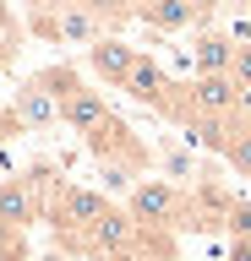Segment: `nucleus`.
Masks as SVG:
<instances>
[{
	"label": "nucleus",
	"instance_id": "ddd939ff",
	"mask_svg": "<svg viewBox=\"0 0 251 261\" xmlns=\"http://www.w3.org/2000/svg\"><path fill=\"white\" fill-rule=\"evenodd\" d=\"M218 158L230 163L240 179H251V120H235V125H230V142H224Z\"/></svg>",
	"mask_w": 251,
	"mask_h": 261
},
{
	"label": "nucleus",
	"instance_id": "423d86ee",
	"mask_svg": "<svg viewBox=\"0 0 251 261\" xmlns=\"http://www.w3.org/2000/svg\"><path fill=\"white\" fill-rule=\"evenodd\" d=\"M120 93H131L136 103H148V109H169V98H175V82L164 76V65L153 60V55H136L131 76H126V87Z\"/></svg>",
	"mask_w": 251,
	"mask_h": 261
},
{
	"label": "nucleus",
	"instance_id": "6e6552de",
	"mask_svg": "<svg viewBox=\"0 0 251 261\" xmlns=\"http://www.w3.org/2000/svg\"><path fill=\"white\" fill-rule=\"evenodd\" d=\"M131 11H136V22H148L153 33H186V28L202 22L191 0H131Z\"/></svg>",
	"mask_w": 251,
	"mask_h": 261
},
{
	"label": "nucleus",
	"instance_id": "a211bd4d",
	"mask_svg": "<svg viewBox=\"0 0 251 261\" xmlns=\"http://www.w3.org/2000/svg\"><path fill=\"white\" fill-rule=\"evenodd\" d=\"M251 0H218V11H246Z\"/></svg>",
	"mask_w": 251,
	"mask_h": 261
},
{
	"label": "nucleus",
	"instance_id": "dca6fc26",
	"mask_svg": "<svg viewBox=\"0 0 251 261\" xmlns=\"http://www.w3.org/2000/svg\"><path fill=\"white\" fill-rule=\"evenodd\" d=\"M191 6H197V16H202V22H208V16L218 11V0H191Z\"/></svg>",
	"mask_w": 251,
	"mask_h": 261
},
{
	"label": "nucleus",
	"instance_id": "f03ea898",
	"mask_svg": "<svg viewBox=\"0 0 251 261\" xmlns=\"http://www.w3.org/2000/svg\"><path fill=\"white\" fill-rule=\"evenodd\" d=\"M126 212H131V223L142 228V234H153V228H186L180 212H186V196L175 179H136L131 196H126Z\"/></svg>",
	"mask_w": 251,
	"mask_h": 261
},
{
	"label": "nucleus",
	"instance_id": "6ab92c4d",
	"mask_svg": "<svg viewBox=\"0 0 251 261\" xmlns=\"http://www.w3.org/2000/svg\"><path fill=\"white\" fill-rule=\"evenodd\" d=\"M246 11H251V6H246Z\"/></svg>",
	"mask_w": 251,
	"mask_h": 261
},
{
	"label": "nucleus",
	"instance_id": "f257e3e1",
	"mask_svg": "<svg viewBox=\"0 0 251 261\" xmlns=\"http://www.w3.org/2000/svg\"><path fill=\"white\" fill-rule=\"evenodd\" d=\"M126 16H136L131 0H55V6L33 11V33H44L55 44H99Z\"/></svg>",
	"mask_w": 251,
	"mask_h": 261
},
{
	"label": "nucleus",
	"instance_id": "9d476101",
	"mask_svg": "<svg viewBox=\"0 0 251 261\" xmlns=\"http://www.w3.org/2000/svg\"><path fill=\"white\" fill-rule=\"evenodd\" d=\"M11 109H17L22 125H55V120H60V103H55V93L38 76H28L17 87V103H11Z\"/></svg>",
	"mask_w": 251,
	"mask_h": 261
},
{
	"label": "nucleus",
	"instance_id": "4468645a",
	"mask_svg": "<svg viewBox=\"0 0 251 261\" xmlns=\"http://www.w3.org/2000/svg\"><path fill=\"white\" fill-rule=\"evenodd\" d=\"M224 228H230L235 240H251V201H230L224 207Z\"/></svg>",
	"mask_w": 251,
	"mask_h": 261
},
{
	"label": "nucleus",
	"instance_id": "39448f33",
	"mask_svg": "<svg viewBox=\"0 0 251 261\" xmlns=\"http://www.w3.org/2000/svg\"><path fill=\"white\" fill-rule=\"evenodd\" d=\"M136 55L142 49H131L126 38H99V44H87V71L99 82H109V87H126V76H131V65H136Z\"/></svg>",
	"mask_w": 251,
	"mask_h": 261
},
{
	"label": "nucleus",
	"instance_id": "f3484780",
	"mask_svg": "<svg viewBox=\"0 0 251 261\" xmlns=\"http://www.w3.org/2000/svg\"><path fill=\"white\" fill-rule=\"evenodd\" d=\"M235 261H251V240H235Z\"/></svg>",
	"mask_w": 251,
	"mask_h": 261
},
{
	"label": "nucleus",
	"instance_id": "20e7f679",
	"mask_svg": "<svg viewBox=\"0 0 251 261\" xmlns=\"http://www.w3.org/2000/svg\"><path fill=\"white\" fill-rule=\"evenodd\" d=\"M38 212H44V201H38V179H28V174L0 179V228L22 234L28 223H38Z\"/></svg>",
	"mask_w": 251,
	"mask_h": 261
},
{
	"label": "nucleus",
	"instance_id": "0eeeda50",
	"mask_svg": "<svg viewBox=\"0 0 251 261\" xmlns=\"http://www.w3.org/2000/svg\"><path fill=\"white\" fill-rule=\"evenodd\" d=\"M60 120H66L77 136H93V130H104L109 120H115V109H109V98L93 93V87H77V93L60 103Z\"/></svg>",
	"mask_w": 251,
	"mask_h": 261
},
{
	"label": "nucleus",
	"instance_id": "9b49d317",
	"mask_svg": "<svg viewBox=\"0 0 251 261\" xmlns=\"http://www.w3.org/2000/svg\"><path fill=\"white\" fill-rule=\"evenodd\" d=\"M87 240L99 245V250H109V256H126V250L142 240V228L131 223V212H115V207H109L99 223H93V234H87Z\"/></svg>",
	"mask_w": 251,
	"mask_h": 261
},
{
	"label": "nucleus",
	"instance_id": "7ed1b4c3",
	"mask_svg": "<svg viewBox=\"0 0 251 261\" xmlns=\"http://www.w3.org/2000/svg\"><path fill=\"white\" fill-rule=\"evenodd\" d=\"M175 98L191 114H208V120H240V103H246L235 76H191L186 87H175Z\"/></svg>",
	"mask_w": 251,
	"mask_h": 261
},
{
	"label": "nucleus",
	"instance_id": "f8f14e48",
	"mask_svg": "<svg viewBox=\"0 0 251 261\" xmlns=\"http://www.w3.org/2000/svg\"><path fill=\"white\" fill-rule=\"evenodd\" d=\"M104 212H109V196L104 191H60V223H77V228H87L93 234V223H99Z\"/></svg>",
	"mask_w": 251,
	"mask_h": 261
},
{
	"label": "nucleus",
	"instance_id": "1a4fd4ad",
	"mask_svg": "<svg viewBox=\"0 0 251 261\" xmlns=\"http://www.w3.org/2000/svg\"><path fill=\"white\" fill-rule=\"evenodd\" d=\"M197 76H230V65H235V38L230 33H218V28H202L197 33Z\"/></svg>",
	"mask_w": 251,
	"mask_h": 261
},
{
	"label": "nucleus",
	"instance_id": "2eb2a0df",
	"mask_svg": "<svg viewBox=\"0 0 251 261\" xmlns=\"http://www.w3.org/2000/svg\"><path fill=\"white\" fill-rule=\"evenodd\" d=\"M230 76L240 82V93H251V44L235 49V65H230Z\"/></svg>",
	"mask_w": 251,
	"mask_h": 261
}]
</instances>
